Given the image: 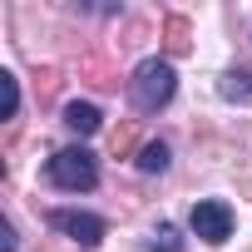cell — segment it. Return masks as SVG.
<instances>
[{
    "label": "cell",
    "mask_w": 252,
    "mask_h": 252,
    "mask_svg": "<svg viewBox=\"0 0 252 252\" xmlns=\"http://www.w3.org/2000/svg\"><path fill=\"white\" fill-rule=\"evenodd\" d=\"M50 222H55L64 237H74L79 247H99V242H104V218H94V213H79V208H55V213H50Z\"/></svg>",
    "instance_id": "obj_4"
},
{
    "label": "cell",
    "mask_w": 252,
    "mask_h": 252,
    "mask_svg": "<svg viewBox=\"0 0 252 252\" xmlns=\"http://www.w3.org/2000/svg\"><path fill=\"white\" fill-rule=\"evenodd\" d=\"M149 247H154V252H183V242H178V232H173L168 222L154 232V242H149Z\"/></svg>",
    "instance_id": "obj_9"
},
{
    "label": "cell",
    "mask_w": 252,
    "mask_h": 252,
    "mask_svg": "<svg viewBox=\"0 0 252 252\" xmlns=\"http://www.w3.org/2000/svg\"><path fill=\"white\" fill-rule=\"evenodd\" d=\"M218 89H222V99H237V104H252V74H247V69H227Z\"/></svg>",
    "instance_id": "obj_6"
},
{
    "label": "cell",
    "mask_w": 252,
    "mask_h": 252,
    "mask_svg": "<svg viewBox=\"0 0 252 252\" xmlns=\"http://www.w3.org/2000/svg\"><path fill=\"white\" fill-rule=\"evenodd\" d=\"M45 178L64 193H89L99 183V168H94V154L89 149H60L50 163H45Z\"/></svg>",
    "instance_id": "obj_2"
},
{
    "label": "cell",
    "mask_w": 252,
    "mask_h": 252,
    "mask_svg": "<svg viewBox=\"0 0 252 252\" xmlns=\"http://www.w3.org/2000/svg\"><path fill=\"white\" fill-rule=\"evenodd\" d=\"M173 89H178V74H173L168 60H144V64L134 69V79H129V99H134V109H144V114H158V109L173 99Z\"/></svg>",
    "instance_id": "obj_1"
},
{
    "label": "cell",
    "mask_w": 252,
    "mask_h": 252,
    "mask_svg": "<svg viewBox=\"0 0 252 252\" xmlns=\"http://www.w3.org/2000/svg\"><path fill=\"white\" fill-rule=\"evenodd\" d=\"M0 94H5V119H15V109H20V84H15L10 69H0Z\"/></svg>",
    "instance_id": "obj_8"
},
{
    "label": "cell",
    "mask_w": 252,
    "mask_h": 252,
    "mask_svg": "<svg viewBox=\"0 0 252 252\" xmlns=\"http://www.w3.org/2000/svg\"><path fill=\"white\" fill-rule=\"evenodd\" d=\"M64 124L74 134H94L99 124H104V114H99V104H89V99H69L64 104Z\"/></svg>",
    "instance_id": "obj_5"
},
{
    "label": "cell",
    "mask_w": 252,
    "mask_h": 252,
    "mask_svg": "<svg viewBox=\"0 0 252 252\" xmlns=\"http://www.w3.org/2000/svg\"><path fill=\"white\" fill-rule=\"evenodd\" d=\"M188 222H193V232H198L203 242H213V247L232 237V208H227V203H218V198L193 203V218H188Z\"/></svg>",
    "instance_id": "obj_3"
},
{
    "label": "cell",
    "mask_w": 252,
    "mask_h": 252,
    "mask_svg": "<svg viewBox=\"0 0 252 252\" xmlns=\"http://www.w3.org/2000/svg\"><path fill=\"white\" fill-rule=\"evenodd\" d=\"M139 168H144V173H163V168H168V144H144Z\"/></svg>",
    "instance_id": "obj_7"
}]
</instances>
